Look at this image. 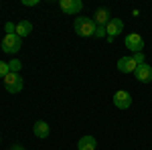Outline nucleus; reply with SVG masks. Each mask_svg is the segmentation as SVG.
Instances as JSON below:
<instances>
[{
    "label": "nucleus",
    "instance_id": "7",
    "mask_svg": "<svg viewBox=\"0 0 152 150\" xmlns=\"http://www.w3.org/2000/svg\"><path fill=\"white\" fill-rule=\"evenodd\" d=\"M134 73H136V79L142 81V83H150V81H152V67H150V65H146V63L138 65Z\"/></svg>",
    "mask_w": 152,
    "mask_h": 150
},
{
    "label": "nucleus",
    "instance_id": "16",
    "mask_svg": "<svg viewBox=\"0 0 152 150\" xmlns=\"http://www.w3.org/2000/svg\"><path fill=\"white\" fill-rule=\"evenodd\" d=\"M107 33H105V26H95V35L94 37H97V39H102V37H105Z\"/></svg>",
    "mask_w": 152,
    "mask_h": 150
},
{
    "label": "nucleus",
    "instance_id": "14",
    "mask_svg": "<svg viewBox=\"0 0 152 150\" xmlns=\"http://www.w3.org/2000/svg\"><path fill=\"white\" fill-rule=\"evenodd\" d=\"M8 69H10V73H20L23 63H20L18 59H12V61H8Z\"/></svg>",
    "mask_w": 152,
    "mask_h": 150
},
{
    "label": "nucleus",
    "instance_id": "13",
    "mask_svg": "<svg viewBox=\"0 0 152 150\" xmlns=\"http://www.w3.org/2000/svg\"><path fill=\"white\" fill-rule=\"evenodd\" d=\"M94 23L97 24V26H105V24L110 23V12L105 10V8H99V10L95 12V18Z\"/></svg>",
    "mask_w": 152,
    "mask_h": 150
},
{
    "label": "nucleus",
    "instance_id": "8",
    "mask_svg": "<svg viewBox=\"0 0 152 150\" xmlns=\"http://www.w3.org/2000/svg\"><path fill=\"white\" fill-rule=\"evenodd\" d=\"M136 61L134 57H120L118 59V69L122 71V73H134L136 71Z\"/></svg>",
    "mask_w": 152,
    "mask_h": 150
},
{
    "label": "nucleus",
    "instance_id": "15",
    "mask_svg": "<svg viewBox=\"0 0 152 150\" xmlns=\"http://www.w3.org/2000/svg\"><path fill=\"white\" fill-rule=\"evenodd\" d=\"M8 73H10V69H8V63L0 61V77H6Z\"/></svg>",
    "mask_w": 152,
    "mask_h": 150
},
{
    "label": "nucleus",
    "instance_id": "9",
    "mask_svg": "<svg viewBox=\"0 0 152 150\" xmlns=\"http://www.w3.org/2000/svg\"><path fill=\"white\" fill-rule=\"evenodd\" d=\"M122 29H124V23H122L120 18H110V23L105 24V33H107L110 39H114L116 35H120Z\"/></svg>",
    "mask_w": 152,
    "mask_h": 150
},
{
    "label": "nucleus",
    "instance_id": "10",
    "mask_svg": "<svg viewBox=\"0 0 152 150\" xmlns=\"http://www.w3.org/2000/svg\"><path fill=\"white\" fill-rule=\"evenodd\" d=\"M95 146H97V140H95L94 136H83V138L77 142V148L79 150H95Z\"/></svg>",
    "mask_w": 152,
    "mask_h": 150
},
{
    "label": "nucleus",
    "instance_id": "12",
    "mask_svg": "<svg viewBox=\"0 0 152 150\" xmlns=\"http://www.w3.org/2000/svg\"><path fill=\"white\" fill-rule=\"evenodd\" d=\"M31 31H33V24L28 23V20H20V23H16V35L24 39V37L31 35Z\"/></svg>",
    "mask_w": 152,
    "mask_h": 150
},
{
    "label": "nucleus",
    "instance_id": "1",
    "mask_svg": "<svg viewBox=\"0 0 152 150\" xmlns=\"http://www.w3.org/2000/svg\"><path fill=\"white\" fill-rule=\"evenodd\" d=\"M95 26H97V24L94 23V18H87V16H77V18H75V24H73L75 33L79 37H94Z\"/></svg>",
    "mask_w": 152,
    "mask_h": 150
},
{
    "label": "nucleus",
    "instance_id": "17",
    "mask_svg": "<svg viewBox=\"0 0 152 150\" xmlns=\"http://www.w3.org/2000/svg\"><path fill=\"white\" fill-rule=\"evenodd\" d=\"M134 61H136V65H142V63H146L142 53H134Z\"/></svg>",
    "mask_w": 152,
    "mask_h": 150
},
{
    "label": "nucleus",
    "instance_id": "2",
    "mask_svg": "<svg viewBox=\"0 0 152 150\" xmlns=\"http://www.w3.org/2000/svg\"><path fill=\"white\" fill-rule=\"evenodd\" d=\"M23 85H24V81H23V77H20V73H8V75L4 77V87H6V91L20 93L23 91Z\"/></svg>",
    "mask_w": 152,
    "mask_h": 150
},
{
    "label": "nucleus",
    "instance_id": "18",
    "mask_svg": "<svg viewBox=\"0 0 152 150\" xmlns=\"http://www.w3.org/2000/svg\"><path fill=\"white\" fill-rule=\"evenodd\" d=\"M37 2H39V0H23V4H24V6H35Z\"/></svg>",
    "mask_w": 152,
    "mask_h": 150
},
{
    "label": "nucleus",
    "instance_id": "5",
    "mask_svg": "<svg viewBox=\"0 0 152 150\" xmlns=\"http://www.w3.org/2000/svg\"><path fill=\"white\" fill-rule=\"evenodd\" d=\"M59 6H61V10L65 12V14H71V16H73V14L81 12L83 2H81V0H61Z\"/></svg>",
    "mask_w": 152,
    "mask_h": 150
},
{
    "label": "nucleus",
    "instance_id": "3",
    "mask_svg": "<svg viewBox=\"0 0 152 150\" xmlns=\"http://www.w3.org/2000/svg\"><path fill=\"white\" fill-rule=\"evenodd\" d=\"M20 47H23V41H20L18 35H6L2 39V51H4V53L14 55V53L20 51Z\"/></svg>",
    "mask_w": 152,
    "mask_h": 150
},
{
    "label": "nucleus",
    "instance_id": "6",
    "mask_svg": "<svg viewBox=\"0 0 152 150\" xmlns=\"http://www.w3.org/2000/svg\"><path fill=\"white\" fill-rule=\"evenodd\" d=\"M114 105L120 108V110H128L130 105H132V95L128 91H124V89L116 91L114 93Z\"/></svg>",
    "mask_w": 152,
    "mask_h": 150
},
{
    "label": "nucleus",
    "instance_id": "19",
    "mask_svg": "<svg viewBox=\"0 0 152 150\" xmlns=\"http://www.w3.org/2000/svg\"><path fill=\"white\" fill-rule=\"evenodd\" d=\"M10 150H24V146H20V144H14Z\"/></svg>",
    "mask_w": 152,
    "mask_h": 150
},
{
    "label": "nucleus",
    "instance_id": "11",
    "mask_svg": "<svg viewBox=\"0 0 152 150\" xmlns=\"http://www.w3.org/2000/svg\"><path fill=\"white\" fill-rule=\"evenodd\" d=\"M33 130H35V136H37V138H47V136H49V124H47V122H43V120L35 122Z\"/></svg>",
    "mask_w": 152,
    "mask_h": 150
},
{
    "label": "nucleus",
    "instance_id": "4",
    "mask_svg": "<svg viewBox=\"0 0 152 150\" xmlns=\"http://www.w3.org/2000/svg\"><path fill=\"white\" fill-rule=\"evenodd\" d=\"M124 43H126V49H130L132 53H142V49H144V39H142L138 33H132L124 39Z\"/></svg>",
    "mask_w": 152,
    "mask_h": 150
}]
</instances>
